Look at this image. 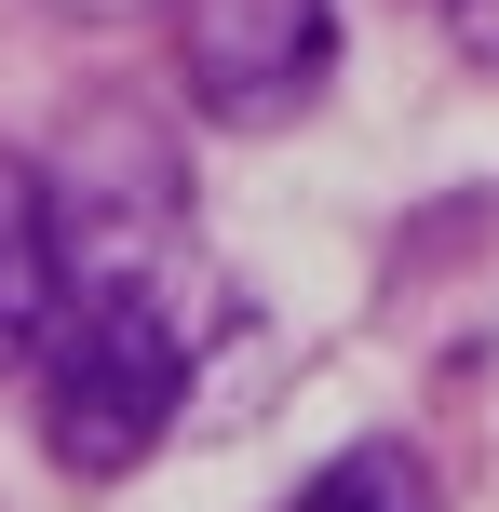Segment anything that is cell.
<instances>
[{
  "instance_id": "cell-5",
  "label": "cell",
  "mask_w": 499,
  "mask_h": 512,
  "mask_svg": "<svg viewBox=\"0 0 499 512\" xmlns=\"http://www.w3.org/2000/svg\"><path fill=\"white\" fill-rule=\"evenodd\" d=\"M54 14H81V27H122V14H162V0H54Z\"/></svg>"
},
{
  "instance_id": "cell-3",
  "label": "cell",
  "mask_w": 499,
  "mask_h": 512,
  "mask_svg": "<svg viewBox=\"0 0 499 512\" xmlns=\"http://www.w3.org/2000/svg\"><path fill=\"white\" fill-rule=\"evenodd\" d=\"M68 216H54V176L41 162L0 149V378H27L54 337V310H68Z\"/></svg>"
},
{
  "instance_id": "cell-1",
  "label": "cell",
  "mask_w": 499,
  "mask_h": 512,
  "mask_svg": "<svg viewBox=\"0 0 499 512\" xmlns=\"http://www.w3.org/2000/svg\"><path fill=\"white\" fill-rule=\"evenodd\" d=\"M189 364H203V297H176L162 270H81L68 310L41 337V445L81 486H122L189 405Z\"/></svg>"
},
{
  "instance_id": "cell-2",
  "label": "cell",
  "mask_w": 499,
  "mask_h": 512,
  "mask_svg": "<svg viewBox=\"0 0 499 512\" xmlns=\"http://www.w3.org/2000/svg\"><path fill=\"white\" fill-rule=\"evenodd\" d=\"M176 81L230 135L311 122V95L338 81V0H176Z\"/></svg>"
},
{
  "instance_id": "cell-4",
  "label": "cell",
  "mask_w": 499,
  "mask_h": 512,
  "mask_svg": "<svg viewBox=\"0 0 499 512\" xmlns=\"http://www.w3.org/2000/svg\"><path fill=\"white\" fill-rule=\"evenodd\" d=\"M297 512H446V499H432L419 445H351V459H324L311 486H297Z\"/></svg>"
}]
</instances>
